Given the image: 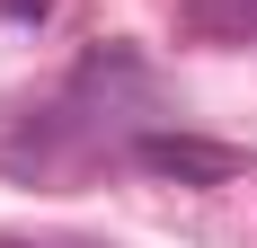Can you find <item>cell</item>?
<instances>
[{"label":"cell","instance_id":"obj_1","mask_svg":"<svg viewBox=\"0 0 257 248\" xmlns=\"http://www.w3.org/2000/svg\"><path fill=\"white\" fill-rule=\"evenodd\" d=\"M133 169L169 177V186H239V177H257V160L231 142H204V133H133Z\"/></svg>","mask_w":257,"mask_h":248},{"label":"cell","instance_id":"obj_2","mask_svg":"<svg viewBox=\"0 0 257 248\" xmlns=\"http://www.w3.org/2000/svg\"><path fill=\"white\" fill-rule=\"evenodd\" d=\"M178 27L204 45H257V0H178Z\"/></svg>","mask_w":257,"mask_h":248},{"label":"cell","instance_id":"obj_3","mask_svg":"<svg viewBox=\"0 0 257 248\" xmlns=\"http://www.w3.org/2000/svg\"><path fill=\"white\" fill-rule=\"evenodd\" d=\"M0 18H9V27H45L53 0H0Z\"/></svg>","mask_w":257,"mask_h":248},{"label":"cell","instance_id":"obj_4","mask_svg":"<svg viewBox=\"0 0 257 248\" xmlns=\"http://www.w3.org/2000/svg\"><path fill=\"white\" fill-rule=\"evenodd\" d=\"M0 248H27V239H0Z\"/></svg>","mask_w":257,"mask_h":248}]
</instances>
